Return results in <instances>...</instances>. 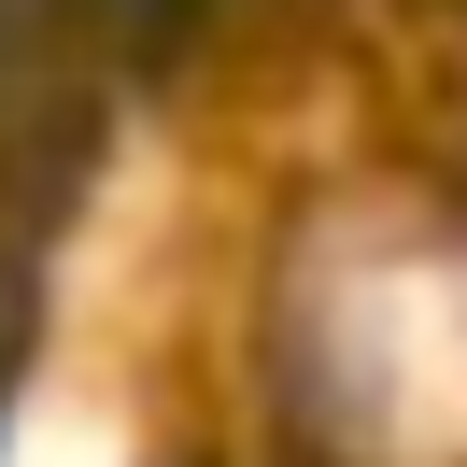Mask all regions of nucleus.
<instances>
[{"mask_svg": "<svg viewBox=\"0 0 467 467\" xmlns=\"http://www.w3.org/2000/svg\"><path fill=\"white\" fill-rule=\"evenodd\" d=\"M199 15H213V0H86V43H99L114 71H171Z\"/></svg>", "mask_w": 467, "mask_h": 467, "instance_id": "1", "label": "nucleus"}]
</instances>
